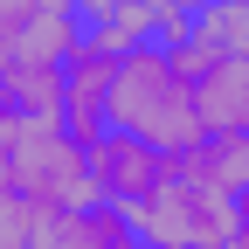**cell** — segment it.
Segmentation results:
<instances>
[{"mask_svg": "<svg viewBox=\"0 0 249 249\" xmlns=\"http://www.w3.org/2000/svg\"><path fill=\"white\" fill-rule=\"evenodd\" d=\"M145 249H173V242H145Z\"/></svg>", "mask_w": 249, "mask_h": 249, "instance_id": "5bb4252c", "label": "cell"}, {"mask_svg": "<svg viewBox=\"0 0 249 249\" xmlns=\"http://www.w3.org/2000/svg\"><path fill=\"white\" fill-rule=\"evenodd\" d=\"M173 173H180V187H194V194L235 208V201L249 194V139H214V132H201V139L173 160Z\"/></svg>", "mask_w": 249, "mask_h": 249, "instance_id": "9c48e42d", "label": "cell"}, {"mask_svg": "<svg viewBox=\"0 0 249 249\" xmlns=\"http://www.w3.org/2000/svg\"><path fill=\"white\" fill-rule=\"evenodd\" d=\"M83 173H90V201L139 214L173 180V152L145 145V139H124V132H104L97 145H83Z\"/></svg>", "mask_w": 249, "mask_h": 249, "instance_id": "277c9868", "label": "cell"}, {"mask_svg": "<svg viewBox=\"0 0 249 249\" xmlns=\"http://www.w3.org/2000/svg\"><path fill=\"white\" fill-rule=\"evenodd\" d=\"M0 180L14 187V201L49 222V214L90 208V173H83V145L62 132L55 118H21L7 139V160H0Z\"/></svg>", "mask_w": 249, "mask_h": 249, "instance_id": "7a4b0ae2", "label": "cell"}, {"mask_svg": "<svg viewBox=\"0 0 249 249\" xmlns=\"http://www.w3.org/2000/svg\"><path fill=\"white\" fill-rule=\"evenodd\" d=\"M132 222H139L145 242H173V249H229V235H235V208L194 194V187H180V173H173L160 194L132 214Z\"/></svg>", "mask_w": 249, "mask_h": 249, "instance_id": "5b68a950", "label": "cell"}, {"mask_svg": "<svg viewBox=\"0 0 249 249\" xmlns=\"http://www.w3.org/2000/svg\"><path fill=\"white\" fill-rule=\"evenodd\" d=\"M187 62H249V0H208L187 14V35L173 42Z\"/></svg>", "mask_w": 249, "mask_h": 249, "instance_id": "30bf717a", "label": "cell"}, {"mask_svg": "<svg viewBox=\"0 0 249 249\" xmlns=\"http://www.w3.org/2000/svg\"><path fill=\"white\" fill-rule=\"evenodd\" d=\"M14 124H21V118H14L7 104H0V160H7V139H14Z\"/></svg>", "mask_w": 249, "mask_h": 249, "instance_id": "4fadbf2b", "label": "cell"}, {"mask_svg": "<svg viewBox=\"0 0 249 249\" xmlns=\"http://www.w3.org/2000/svg\"><path fill=\"white\" fill-rule=\"evenodd\" d=\"M90 7H104V0H83V14H90ZM145 7L160 14V28H166V21H187L194 7H208V0H145Z\"/></svg>", "mask_w": 249, "mask_h": 249, "instance_id": "7c38bea8", "label": "cell"}, {"mask_svg": "<svg viewBox=\"0 0 249 249\" xmlns=\"http://www.w3.org/2000/svg\"><path fill=\"white\" fill-rule=\"evenodd\" d=\"M111 76H118V55L83 42L70 62H62V90H55V124L70 132L76 145H97L111 132Z\"/></svg>", "mask_w": 249, "mask_h": 249, "instance_id": "8992f818", "label": "cell"}, {"mask_svg": "<svg viewBox=\"0 0 249 249\" xmlns=\"http://www.w3.org/2000/svg\"><path fill=\"white\" fill-rule=\"evenodd\" d=\"M187 62V55H180ZM194 76V111L201 132L214 139H249V62H187Z\"/></svg>", "mask_w": 249, "mask_h": 249, "instance_id": "ba28073f", "label": "cell"}, {"mask_svg": "<svg viewBox=\"0 0 249 249\" xmlns=\"http://www.w3.org/2000/svg\"><path fill=\"white\" fill-rule=\"evenodd\" d=\"M83 49V14L62 0H0V55L14 70L62 76V62Z\"/></svg>", "mask_w": 249, "mask_h": 249, "instance_id": "3957f363", "label": "cell"}, {"mask_svg": "<svg viewBox=\"0 0 249 249\" xmlns=\"http://www.w3.org/2000/svg\"><path fill=\"white\" fill-rule=\"evenodd\" d=\"M111 132L124 139H145L160 152H180L201 139V111H194V76L173 42H145L132 55H118V76H111Z\"/></svg>", "mask_w": 249, "mask_h": 249, "instance_id": "6da1fadb", "label": "cell"}, {"mask_svg": "<svg viewBox=\"0 0 249 249\" xmlns=\"http://www.w3.org/2000/svg\"><path fill=\"white\" fill-rule=\"evenodd\" d=\"M83 42H97L111 55H132L145 42H160V14H152L145 0H104V7L83 14Z\"/></svg>", "mask_w": 249, "mask_h": 249, "instance_id": "8fae6325", "label": "cell"}, {"mask_svg": "<svg viewBox=\"0 0 249 249\" xmlns=\"http://www.w3.org/2000/svg\"><path fill=\"white\" fill-rule=\"evenodd\" d=\"M28 249H145L139 222L124 208H70V214H49V222H35V235H28Z\"/></svg>", "mask_w": 249, "mask_h": 249, "instance_id": "52a82bcc", "label": "cell"}]
</instances>
